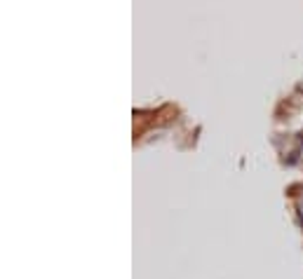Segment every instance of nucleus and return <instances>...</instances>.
Segmentation results:
<instances>
[{
    "label": "nucleus",
    "mask_w": 303,
    "mask_h": 279,
    "mask_svg": "<svg viewBox=\"0 0 303 279\" xmlns=\"http://www.w3.org/2000/svg\"><path fill=\"white\" fill-rule=\"evenodd\" d=\"M299 218H301V226H303V206H299Z\"/></svg>",
    "instance_id": "f257e3e1"
},
{
    "label": "nucleus",
    "mask_w": 303,
    "mask_h": 279,
    "mask_svg": "<svg viewBox=\"0 0 303 279\" xmlns=\"http://www.w3.org/2000/svg\"><path fill=\"white\" fill-rule=\"evenodd\" d=\"M299 92H301V94H303V80H301V82H299Z\"/></svg>",
    "instance_id": "f03ea898"
}]
</instances>
